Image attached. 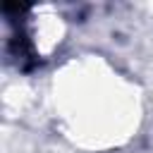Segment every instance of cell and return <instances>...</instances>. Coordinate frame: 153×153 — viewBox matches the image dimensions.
Wrapping results in <instances>:
<instances>
[{
    "instance_id": "obj_1",
    "label": "cell",
    "mask_w": 153,
    "mask_h": 153,
    "mask_svg": "<svg viewBox=\"0 0 153 153\" xmlns=\"http://www.w3.org/2000/svg\"><path fill=\"white\" fill-rule=\"evenodd\" d=\"M10 53L12 57L17 60L19 69H31L33 62H36V50H33V43L29 38V33L24 31V26L19 24V29L12 31V38H10Z\"/></svg>"
}]
</instances>
